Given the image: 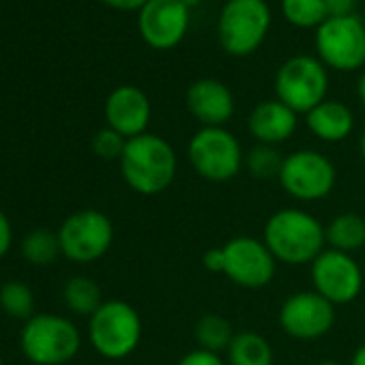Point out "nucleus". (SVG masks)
Returning <instances> with one entry per match:
<instances>
[{
  "label": "nucleus",
  "instance_id": "nucleus-1",
  "mask_svg": "<svg viewBox=\"0 0 365 365\" xmlns=\"http://www.w3.org/2000/svg\"><path fill=\"white\" fill-rule=\"evenodd\" d=\"M118 165L125 182L135 194L159 196L174 182L178 159L165 138L146 131L127 140Z\"/></svg>",
  "mask_w": 365,
  "mask_h": 365
},
{
  "label": "nucleus",
  "instance_id": "nucleus-2",
  "mask_svg": "<svg viewBox=\"0 0 365 365\" xmlns=\"http://www.w3.org/2000/svg\"><path fill=\"white\" fill-rule=\"evenodd\" d=\"M262 241L277 264L288 267L312 264L327 250L324 224L301 209L275 211L264 224Z\"/></svg>",
  "mask_w": 365,
  "mask_h": 365
},
{
  "label": "nucleus",
  "instance_id": "nucleus-3",
  "mask_svg": "<svg viewBox=\"0 0 365 365\" xmlns=\"http://www.w3.org/2000/svg\"><path fill=\"white\" fill-rule=\"evenodd\" d=\"M271 22L267 0H226L217 16V41L228 56H252L264 43Z\"/></svg>",
  "mask_w": 365,
  "mask_h": 365
},
{
  "label": "nucleus",
  "instance_id": "nucleus-4",
  "mask_svg": "<svg viewBox=\"0 0 365 365\" xmlns=\"http://www.w3.org/2000/svg\"><path fill=\"white\" fill-rule=\"evenodd\" d=\"M275 99L297 114H307L329 99V69L318 56L294 54L286 58L275 73Z\"/></svg>",
  "mask_w": 365,
  "mask_h": 365
},
{
  "label": "nucleus",
  "instance_id": "nucleus-5",
  "mask_svg": "<svg viewBox=\"0 0 365 365\" xmlns=\"http://www.w3.org/2000/svg\"><path fill=\"white\" fill-rule=\"evenodd\" d=\"M88 339L101 356L127 359L140 346L142 318L127 301H103L88 320Z\"/></svg>",
  "mask_w": 365,
  "mask_h": 365
},
{
  "label": "nucleus",
  "instance_id": "nucleus-6",
  "mask_svg": "<svg viewBox=\"0 0 365 365\" xmlns=\"http://www.w3.org/2000/svg\"><path fill=\"white\" fill-rule=\"evenodd\" d=\"M20 344L22 352L35 365H63L80 352L82 337L69 318L56 314H37L26 320Z\"/></svg>",
  "mask_w": 365,
  "mask_h": 365
},
{
  "label": "nucleus",
  "instance_id": "nucleus-7",
  "mask_svg": "<svg viewBox=\"0 0 365 365\" xmlns=\"http://www.w3.org/2000/svg\"><path fill=\"white\" fill-rule=\"evenodd\" d=\"M187 157L194 172L209 182L232 180L245 163L241 142L226 127H200L187 144Z\"/></svg>",
  "mask_w": 365,
  "mask_h": 365
},
{
  "label": "nucleus",
  "instance_id": "nucleus-8",
  "mask_svg": "<svg viewBox=\"0 0 365 365\" xmlns=\"http://www.w3.org/2000/svg\"><path fill=\"white\" fill-rule=\"evenodd\" d=\"M316 56L327 69L359 71L365 65V20L354 16L327 18L314 35Z\"/></svg>",
  "mask_w": 365,
  "mask_h": 365
},
{
  "label": "nucleus",
  "instance_id": "nucleus-9",
  "mask_svg": "<svg viewBox=\"0 0 365 365\" xmlns=\"http://www.w3.org/2000/svg\"><path fill=\"white\" fill-rule=\"evenodd\" d=\"M277 180L290 198L299 202H318L333 192L337 170L324 153L299 148L284 157Z\"/></svg>",
  "mask_w": 365,
  "mask_h": 365
},
{
  "label": "nucleus",
  "instance_id": "nucleus-10",
  "mask_svg": "<svg viewBox=\"0 0 365 365\" xmlns=\"http://www.w3.org/2000/svg\"><path fill=\"white\" fill-rule=\"evenodd\" d=\"M58 241L65 258L78 264H88L108 254L114 241V226L106 213L97 209H82L63 222Z\"/></svg>",
  "mask_w": 365,
  "mask_h": 365
},
{
  "label": "nucleus",
  "instance_id": "nucleus-11",
  "mask_svg": "<svg viewBox=\"0 0 365 365\" xmlns=\"http://www.w3.org/2000/svg\"><path fill=\"white\" fill-rule=\"evenodd\" d=\"M224 252V273L232 284L258 290L273 282L277 260L269 252L262 239L256 237H235L222 245Z\"/></svg>",
  "mask_w": 365,
  "mask_h": 365
},
{
  "label": "nucleus",
  "instance_id": "nucleus-12",
  "mask_svg": "<svg viewBox=\"0 0 365 365\" xmlns=\"http://www.w3.org/2000/svg\"><path fill=\"white\" fill-rule=\"evenodd\" d=\"M312 290L333 305L352 303L363 290V271L352 254L324 250L312 264Z\"/></svg>",
  "mask_w": 365,
  "mask_h": 365
},
{
  "label": "nucleus",
  "instance_id": "nucleus-13",
  "mask_svg": "<svg viewBox=\"0 0 365 365\" xmlns=\"http://www.w3.org/2000/svg\"><path fill=\"white\" fill-rule=\"evenodd\" d=\"M335 324V305L314 290L290 294L279 307L282 331L299 341H314L324 337Z\"/></svg>",
  "mask_w": 365,
  "mask_h": 365
},
{
  "label": "nucleus",
  "instance_id": "nucleus-14",
  "mask_svg": "<svg viewBox=\"0 0 365 365\" xmlns=\"http://www.w3.org/2000/svg\"><path fill=\"white\" fill-rule=\"evenodd\" d=\"M192 22V11L180 0H148L138 11V33L142 41L157 50L168 52L180 46Z\"/></svg>",
  "mask_w": 365,
  "mask_h": 365
},
{
  "label": "nucleus",
  "instance_id": "nucleus-15",
  "mask_svg": "<svg viewBox=\"0 0 365 365\" xmlns=\"http://www.w3.org/2000/svg\"><path fill=\"white\" fill-rule=\"evenodd\" d=\"M103 112H106L108 127L118 131L127 140L146 133L153 116L148 95L131 84H123L114 88L106 99Z\"/></svg>",
  "mask_w": 365,
  "mask_h": 365
},
{
  "label": "nucleus",
  "instance_id": "nucleus-16",
  "mask_svg": "<svg viewBox=\"0 0 365 365\" xmlns=\"http://www.w3.org/2000/svg\"><path fill=\"white\" fill-rule=\"evenodd\" d=\"M185 106L200 127H226L237 110L232 91L215 78L192 82L185 93Z\"/></svg>",
  "mask_w": 365,
  "mask_h": 365
},
{
  "label": "nucleus",
  "instance_id": "nucleus-17",
  "mask_svg": "<svg viewBox=\"0 0 365 365\" xmlns=\"http://www.w3.org/2000/svg\"><path fill=\"white\" fill-rule=\"evenodd\" d=\"M299 125V114L279 99H267L254 106L247 116V129L256 144L277 146L292 138Z\"/></svg>",
  "mask_w": 365,
  "mask_h": 365
},
{
  "label": "nucleus",
  "instance_id": "nucleus-18",
  "mask_svg": "<svg viewBox=\"0 0 365 365\" xmlns=\"http://www.w3.org/2000/svg\"><path fill=\"white\" fill-rule=\"evenodd\" d=\"M305 125L312 131V135H316L318 140L337 144L352 133L354 114L346 103L337 99H324L322 103H318L314 110L305 114Z\"/></svg>",
  "mask_w": 365,
  "mask_h": 365
},
{
  "label": "nucleus",
  "instance_id": "nucleus-19",
  "mask_svg": "<svg viewBox=\"0 0 365 365\" xmlns=\"http://www.w3.org/2000/svg\"><path fill=\"white\" fill-rule=\"evenodd\" d=\"M324 241L329 250L352 254L365 245V220L356 213H339L324 224Z\"/></svg>",
  "mask_w": 365,
  "mask_h": 365
},
{
  "label": "nucleus",
  "instance_id": "nucleus-20",
  "mask_svg": "<svg viewBox=\"0 0 365 365\" xmlns=\"http://www.w3.org/2000/svg\"><path fill=\"white\" fill-rule=\"evenodd\" d=\"M228 365H273V346L271 341L256 331L235 333L228 350Z\"/></svg>",
  "mask_w": 365,
  "mask_h": 365
},
{
  "label": "nucleus",
  "instance_id": "nucleus-21",
  "mask_svg": "<svg viewBox=\"0 0 365 365\" xmlns=\"http://www.w3.org/2000/svg\"><path fill=\"white\" fill-rule=\"evenodd\" d=\"M232 337H235V331H232L230 320H226L220 314H205L196 320L194 339H196L198 348H202V350L222 354L228 350Z\"/></svg>",
  "mask_w": 365,
  "mask_h": 365
},
{
  "label": "nucleus",
  "instance_id": "nucleus-22",
  "mask_svg": "<svg viewBox=\"0 0 365 365\" xmlns=\"http://www.w3.org/2000/svg\"><path fill=\"white\" fill-rule=\"evenodd\" d=\"M63 299H65V305L73 314L88 316V318L103 305L99 284L91 277H84V275H76L65 284Z\"/></svg>",
  "mask_w": 365,
  "mask_h": 365
},
{
  "label": "nucleus",
  "instance_id": "nucleus-23",
  "mask_svg": "<svg viewBox=\"0 0 365 365\" xmlns=\"http://www.w3.org/2000/svg\"><path fill=\"white\" fill-rule=\"evenodd\" d=\"M279 9L284 20L301 31H316L329 18L324 0H282Z\"/></svg>",
  "mask_w": 365,
  "mask_h": 365
},
{
  "label": "nucleus",
  "instance_id": "nucleus-24",
  "mask_svg": "<svg viewBox=\"0 0 365 365\" xmlns=\"http://www.w3.org/2000/svg\"><path fill=\"white\" fill-rule=\"evenodd\" d=\"M284 157L277 146H269V144H256L245 153V170L250 172V176L258 178V180H273L279 178L282 165H284Z\"/></svg>",
  "mask_w": 365,
  "mask_h": 365
},
{
  "label": "nucleus",
  "instance_id": "nucleus-25",
  "mask_svg": "<svg viewBox=\"0 0 365 365\" xmlns=\"http://www.w3.org/2000/svg\"><path fill=\"white\" fill-rule=\"evenodd\" d=\"M61 252V241H58V232H50V230H35L29 237H24L22 241V256L37 267H46L52 264L58 258Z\"/></svg>",
  "mask_w": 365,
  "mask_h": 365
},
{
  "label": "nucleus",
  "instance_id": "nucleus-26",
  "mask_svg": "<svg viewBox=\"0 0 365 365\" xmlns=\"http://www.w3.org/2000/svg\"><path fill=\"white\" fill-rule=\"evenodd\" d=\"M0 307L11 318L31 320L35 314V297L33 290L22 282H7L0 288Z\"/></svg>",
  "mask_w": 365,
  "mask_h": 365
},
{
  "label": "nucleus",
  "instance_id": "nucleus-27",
  "mask_svg": "<svg viewBox=\"0 0 365 365\" xmlns=\"http://www.w3.org/2000/svg\"><path fill=\"white\" fill-rule=\"evenodd\" d=\"M91 146H93V153H95L97 157H101V159H106V161H114V159L120 161L123 150H125V146H127V138H123L118 131H114V129H110V127H103V129H99V131L93 135Z\"/></svg>",
  "mask_w": 365,
  "mask_h": 365
},
{
  "label": "nucleus",
  "instance_id": "nucleus-28",
  "mask_svg": "<svg viewBox=\"0 0 365 365\" xmlns=\"http://www.w3.org/2000/svg\"><path fill=\"white\" fill-rule=\"evenodd\" d=\"M176 365H228V363L222 359V354L196 348V350H190L187 354H182Z\"/></svg>",
  "mask_w": 365,
  "mask_h": 365
},
{
  "label": "nucleus",
  "instance_id": "nucleus-29",
  "mask_svg": "<svg viewBox=\"0 0 365 365\" xmlns=\"http://www.w3.org/2000/svg\"><path fill=\"white\" fill-rule=\"evenodd\" d=\"M359 0H324V7L329 18H339V16H354Z\"/></svg>",
  "mask_w": 365,
  "mask_h": 365
},
{
  "label": "nucleus",
  "instance_id": "nucleus-30",
  "mask_svg": "<svg viewBox=\"0 0 365 365\" xmlns=\"http://www.w3.org/2000/svg\"><path fill=\"white\" fill-rule=\"evenodd\" d=\"M11 241H14V230H11V222L9 217L0 209V258L7 256V252L11 250Z\"/></svg>",
  "mask_w": 365,
  "mask_h": 365
},
{
  "label": "nucleus",
  "instance_id": "nucleus-31",
  "mask_svg": "<svg viewBox=\"0 0 365 365\" xmlns=\"http://www.w3.org/2000/svg\"><path fill=\"white\" fill-rule=\"evenodd\" d=\"M202 267L211 273H224V252L222 247H213L205 252L202 256Z\"/></svg>",
  "mask_w": 365,
  "mask_h": 365
},
{
  "label": "nucleus",
  "instance_id": "nucleus-32",
  "mask_svg": "<svg viewBox=\"0 0 365 365\" xmlns=\"http://www.w3.org/2000/svg\"><path fill=\"white\" fill-rule=\"evenodd\" d=\"M101 3L114 11H140L148 0H101Z\"/></svg>",
  "mask_w": 365,
  "mask_h": 365
},
{
  "label": "nucleus",
  "instance_id": "nucleus-33",
  "mask_svg": "<svg viewBox=\"0 0 365 365\" xmlns=\"http://www.w3.org/2000/svg\"><path fill=\"white\" fill-rule=\"evenodd\" d=\"M348 365H365V341L352 352V356H350V363Z\"/></svg>",
  "mask_w": 365,
  "mask_h": 365
},
{
  "label": "nucleus",
  "instance_id": "nucleus-34",
  "mask_svg": "<svg viewBox=\"0 0 365 365\" xmlns=\"http://www.w3.org/2000/svg\"><path fill=\"white\" fill-rule=\"evenodd\" d=\"M356 97H359L361 106L365 108V69L361 71V76L356 80Z\"/></svg>",
  "mask_w": 365,
  "mask_h": 365
},
{
  "label": "nucleus",
  "instance_id": "nucleus-35",
  "mask_svg": "<svg viewBox=\"0 0 365 365\" xmlns=\"http://www.w3.org/2000/svg\"><path fill=\"white\" fill-rule=\"evenodd\" d=\"M180 3L192 11V9H196V7H200V5H202V0H180Z\"/></svg>",
  "mask_w": 365,
  "mask_h": 365
},
{
  "label": "nucleus",
  "instance_id": "nucleus-36",
  "mask_svg": "<svg viewBox=\"0 0 365 365\" xmlns=\"http://www.w3.org/2000/svg\"><path fill=\"white\" fill-rule=\"evenodd\" d=\"M359 148H361V157H363V161H365V131H363V135H361Z\"/></svg>",
  "mask_w": 365,
  "mask_h": 365
},
{
  "label": "nucleus",
  "instance_id": "nucleus-37",
  "mask_svg": "<svg viewBox=\"0 0 365 365\" xmlns=\"http://www.w3.org/2000/svg\"><path fill=\"white\" fill-rule=\"evenodd\" d=\"M316 365H341L339 361H333V359H324V361H318Z\"/></svg>",
  "mask_w": 365,
  "mask_h": 365
},
{
  "label": "nucleus",
  "instance_id": "nucleus-38",
  "mask_svg": "<svg viewBox=\"0 0 365 365\" xmlns=\"http://www.w3.org/2000/svg\"><path fill=\"white\" fill-rule=\"evenodd\" d=\"M0 365H3V359H0Z\"/></svg>",
  "mask_w": 365,
  "mask_h": 365
}]
</instances>
